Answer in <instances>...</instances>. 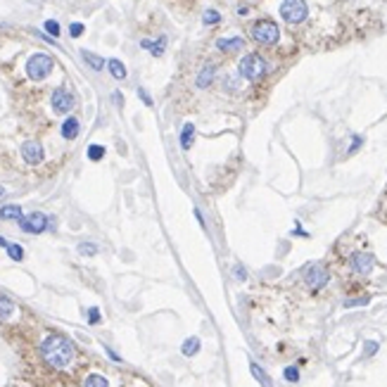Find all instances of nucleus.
I'll list each match as a JSON object with an SVG mask.
<instances>
[{
	"label": "nucleus",
	"mask_w": 387,
	"mask_h": 387,
	"mask_svg": "<svg viewBox=\"0 0 387 387\" xmlns=\"http://www.w3.org/2000/svg\"><path fill=\"white\" fill-rule=\"evenodd\" d=\"M238 71H240V76H245L247 81H259V78L266 74V62H264V57H259V55H254V53H249V55H245V57L240 60Z\"/></svg>",
	"instance_id": "7ed1b4c3"
},
{
	"label": "nucleus",
	"mask_w": 387,
	"mask_h": 387,
	"mask_svg": "<svg viewBox=\"0 0 387 387\" xmlns=\"http://www.w3.org/2000/svg\"><path fill=\"white\" fill-rule=\"evenodd\" d=\"M193 138H195V126L193 124H186L183 126V131H181V147L188 150V147L193 145Z\"/></svg>",
	"instance_id": "aec40b11"
},
{
	"label": "nucleus",
	"mask_w": 387,
	"mask_h": 387,
	"mask_svg": "<svg viewBox=\"0 0 387 387\" xmlns=\"http://www.w3.org/2000/svg\"><path fill=\"white\" fill-rule=\"evenodd\" d=\"M307 15H309V8H307L304 0H283V5H280V17H283L287 24L304 22Z\"/></svg>",
	"instance_id": "39448f33"
},
{
	"label": "nucleus",
	"mask_w": 387,
	"mask_h": 387,
	"mask_svg": "<svg viewBox=\"0 0 387 387\" xmlns=\"http://www.w3.org/2000/svg\"><path fill=\"white\" fill-rule=\"evenodd\" d=\"M359 145H361V138H354V143H352V147H349V152H354Z\"/></svg>",
	"instance_id": "f704fd0d"
},
{
	"label": "nucleus",
	"mask_w": 387,
	"mask_h": 387,
	"mask_svg": "<svg viewBox=\"0 0 387 387\" xmlns=\"http://www.w3.org/2000/svg\"><path fill=\"white\" fill-rule=\"evenodd\" d=\"M50 102H53V109L57 112V114H67V112H71L74 105H76L74 95H71L67 88H55Z\"/></svg>",
	"instance_id": "0eeeda50"
},
{
	"label": "nucleus",
	"mask_w": 387,
	"mask_h": 387,
	"mask_svg": "<svg viewBox=\"0 0 387 387\" xmlns=\"http://www.w3.org/2000/svg\"><path fill=\"white\" fill-rule=\"evenodd\" d=\"M22 157L26 164H40L43 162V147L38 145V143H33V140H29V143H24L22 145Z\"/></svg>",
	"instance_id": "9d476101"
},
{
	"label": "nucleus",
	"mask_w": 387,
	"mask_h": 387,
	"mask_svg": "<svg viewBox=\"0 0 387 387\" xmlns=\"http://www.w3.org/2000/svg\"><path fill=\"white\" fill-rule=\"evenodd\" d=\"M107 354L112 356V359H114V361H121V359H119V354H114V352H112V349H107Z\"/></svg>",
	"instance_id": "c9c22d12"
},
{
	"label": "nucleus",
	"mask_w": 387,
	"mask_h": 387,
	"mask_svg": "<svg viewBox=\"0 0 387 387\" xmlns=\"http://www.w3.org/2000/svg\"><path fill=\"white\" fill-rule=\"evenodd\" d=\"M368 302V297H361V299H347L345 307H359V304H366Z\"/></svg>",
	"instance_id": "72a5a7b5"
},
{
	"label": "nucleus",
	"mask_w": 387,
	"mask_h": 387,
	"mask_svg": "<svg viewBox=\"0 0 387 387\" xmlns=\"http://www.w3.org/2000/svg\"><path fill=\"white\" fill-rule=\"evenodd\" d=\"M349 264H352V271L354 273H359V276H368V273L373 271V266H375V259H373V254L356 252V254L349 259Z\"/></svg>",
	"instance_id": "1a4fd4ad"
},
{
	"label": "nucleus",
	"mask_w": 387,
	"mask_h": 387,
	"mask_svg": "<svg viewBox=\"0 0 387 387\" xmlns=\"http://www.w3.org/2000/svg\"><path fill=\"white\" fill-rule=\"evenodd\" d=\"M15 314V302L8 294H0V318H10Z\"/></svg>",
	"instance_id": "6ab92c4d"
},
{
	"label": "nucleus",
	"mask_w": 387,
	"mask_h": 387,
	"mask_svg": "<svg viewBox=\"0 0 387 387\" xmlns=\"http://www.w3.org/2000/svg\"><path fill=\"white\" fill-rule=\"evenodd\" d=\"M328 278H330V273L325 271V266H321V264H311L309 269H307V273H304L307 285L314 287V290H321L328 283Z\"/></svg>",
	"instance_id": "6e6552de"
},
{
	"label": "nucleus",
	"mask_w": 387,
	"mask_h": 387,
	"mask_svg": "<svg viewBox=\"0 0 387 387\" xmlns=\"http://www.w3.org/2000/svg\"><path fill=\"white\" fill-rule=\"evenodd\" d=\"M88 323H100V309H98V307H91V309H88Z\"/></svg>",
	"instance_id": "c85d7f7f"
},
{
	"label": "nucleus",
	"mask_w": 387,
	"mask_h": 387,
	"mask_svg": "<svg viewBox=\"0 0 387 387\" xmlns=\"http://www.w3.org/2000/svg\"><path fill=\"white\" fill-rule=\"evenodd\" d=\"M46 31L50 33L53 38H55V36H60V24L55 22V19H48V22H46Z\"/></svg>",
	"instance_id": "cd10ccee"
},
{
	"label": "nucleus",
	"mask_w": 387,
	"mask_h": 387,
	"mask_svg": "<svg viewBox=\"0 0 387 387\" xmlns=\"http://www.w3.org/2000/svg\"><path fill=\"white\" fill-rule=\"evenodd\" d=\"M83 387H109V385H107V380L102 378V375H88Z\"/></svg>",
	"instance_id": "4be33fe9"
},
{
	"label": "nucleus",
	"mask_w": 387,
	"mask_h": 387,
	"mask_svg": "<svg viewBox=\"0 0 387 387\" xmlns=\"http://www.w3.org/2000/svg\"><path fill=\"white\" fill-rule=\"evenodd\" d=\"M78 254H83V256L98 254V245H93V242H81V245H78Z\"/></svg>",
	"instance_id": "5701e85b"
},
{
	"label": "nucleus",
	"mask_w": 387,
	"mask_h": 387,
	"mask_svg": "<svg viewBox=\"0 0 387 387\" xmlns=\"http://www.w3.org/2000/svg\"><path fill=\"white\" fill-rule=\"evenodd\" d=\"M102 157H105V147L102 145H91L88 147V159L98 162V159H102Z\"/></svg>",
	"instance_id": "393cba45"
},
{
	"label": "nucleus",
	"mask_w": 387,
	"mask_h": 387,
	"mask_svg": "<svg viewBox=\"0 0 387 387\" xmlns=\"http://www.w3.org/2000/svg\"><path fill=\"white\" fill-rule=\"evenodd\" d=\"M140 48L150 50V53L155 55V57H162V55H164V48H166V36H159L155 43H152V40H147V38H143V40H140Z\"/></svg>",
	"instance_id": "9b49d317"
},
{
	"label": "nucleus",
	"mask_w": 387,
	"mask_h": 387,
	"mask_svg": "<svg viewBox=\"0 0 387 387\" xmlns=\"http://www.w3.org/2000/svg\"><path fill=\"white\" fill-rule=\"evenodd\" d=\"M217 48L219 50H224V53H235V50H242V48H245V40H242L240 36H235V38H219Z\"/></svg>",
	"instance_id": "f8f14e48"
},
{
	"label": "nucleus",
	"mask_w": 387,
	"mask_h": 387,
	"mask_svg": "<svg viewBox=\"0 0 387 387\" xmlns=\"http://www.w3.org/2000/svg\"><path fill=\"white\" fill-rule=\"evenodd\" d=\"M5 249H8L10 259H15V262H22V259H24V249L19 247V245H12V242H10V245H8Z\"/></svg>",
	"instance_id": "b1692460"
},
{
	"label": "nucleus",
	"mask_w": 387,
	"mask_h": 387,
	"mask_svg": "<svg viewBox=\"0 0 387 387\" xmlns=\"http://www.w3.org/2000/svg\"><path fill=\"white\" fill-rule=\"evenodd\" d=\"M202 22L209 24V26H211V24H219V22H221V15H219L217 10H207V12L202 15Z\"/></svg>",
	"instance_id": "bb28decb"
},
{
	"label": "nucleus",
	"mask_w": 387,
	"mask_h": 387,
	"mask_svg": "<svg viewBox=\"0 0 387 387\" xmlns=\"http://www.w3.org/2000/svg\"><path fill=\"white\" fill-rule=\"evenodd\" d=\"M48 221H50V219H48L43 211H31L29 217H22V219H19V228H22L24 233H33V235H36V233H43V231H46V228H48Z\"/></svg>",
	"instance_id": "423d86ee"
},
{
	"label": "nucleus",
	"mask_w": 387,
	"mask_h": 387,
	"mask_svg": "<svg viewBox=\"0 0 387 387\" xmlns=\"http://www.w3.org/2000/svg\"><path fill=\"white\" fill-rule=\"evenodd\" d=\"M69 33H71V36H74V38H78V36L83 33V24L74 22V24H71V26H69Z\"/></svg>",
	"instance_id": "c756f323"
},
{
	"label": "nucleus",
	"mask_w": 387,
	"mask_h": 387,
	"mask_svg": "<svg viewBox=\"0 0 387 387\" xmlns=\"http://www.w3.org/2000/svg\"><path fill=\"white\" fill-rule=\"evenodd\" d=\"M81 57H83V62L91 67V69H95V71H100L102 67H105V60L102 57H98V55H93V53H88V50H81Z\"/></svg>",
	"instance_id": "f3484780"
},
{
	"label": "nucleus",
	"mask_w": 387,
	"mask_h": 387,
	"mask_svg": "<svg viewBox=\"0 0 387 387\" xmlns=\"http://www.w3.org/2000/svg\"><path fill=\"white\" fill-rule=\"evenodd\" d=\"M40 354L55 368H67L74 361L76 349H74L71 340H67L64 335H48L43 345H40Z\"/></svg>",
	"instance_id": "f257e3e1"
},
{
	"label": "nucleus",
	"mask_w": 387,
	"mask_h": 387,
	"mask_svg": "<svg viewBox=\"0 0 387 387\" xmlns=\"http://www.w3.org/2000/svg\"><path fill=\"white\" fill-rule=\"evenodd\" d=\"M138 98H140L143 102H145L147 107H152V98H150V95H147L145 91H143V88H138Z\"/></svg>",
	"instance_id": "7c9ffc66"
},
{
	"label": "nucleus",
	"mask_w": 387,
	"mask_h": 387,
	"mask_svg": "<svg viewBox=\"0 0 387 387\" xmlns=\"http://www.w3.org/2000/svg\"><path fill=\"white\" fill-rule=\"evenodd\" d=\"M55 67V60L50 55L46 53H36L29 57V62H26V76L31 78V81H43V78L53 71Z\"/></svg>",
	"instance_id": "f03ea898"
},
{
	"label": "nucleus",
	"mask_w": 387,
	"mask_h": 387,
	"mask_svg": "<svg viewBox=\"0 0 387 387\" xmlns=\"http://www.w3.org/2000/svg\"><path fill=\"white\" fill-rule=\"evenodd\" d=\"M107 69H109V74H112L116 81L126 78V67L119 62V60H107Z\"/></svg>",
	"instance_id": "a211bd4d"
},
{
	"label": "nucleus",
	"mask_w": 387,
	"mask_h": 387,
	"mask_svg": "<svg viewBox=\"0 0 387 387\" xmlns=\"http://www.w3.org/2000/svg\"><path fill=\"white\" fill-rule=\"evenodd\" d=\"M252 38L256 43H262V46H276L280 38V31L271 19H262V22H256L252 26Z\"/></svg>",
	"instance_id": "20e7f679"
},
{
	"label": "nucleus",
	"mask_w": 387,
	"mask_h": 387,
	"mask_svg": "<svg viewBox=\"0 0 387 387\" xmlns=\"http://www.w3.org/2000/svg\"><path fill=\"white\" fill-rule=\"evenodd\" d=\"M214 76H217V69H214V67H204V69L197 74V81H195V83H197V88H207V85L214 81Z\"/></svg>",
	"instance_id": "2eb2a0df"
},
{
	"label": "nucleus",
	"mask_w": 387,
	"mask_h": 387,
	"mask_svg": "<svg viewBox=\"0 0 387 387\" xmlns=\"http://www.w3.org/2000/svg\"><path fill=\"white\" fill-rule=\"evenodd\" d=\"M233 276H235L238 280H245V278H247V273H245V269H242V266H235V269H233Z\"/></svg>",
	"instance_id": "2f4dec72"
},
{
	"label": "nucleus",
	"mask_w": 387,
	"mask_h": 387,
	"mask_svg": "<svg viewBox=\"0 0 387 387\" xmlns=\"http://www.w3.org/2000/svg\"><path fill=\"white\" fill-rule=\"evenodd\" d=\"M249 371H252L254 380H256V382H259V385H262V387H273L271 378H269V375L264 373V368H262V366H259V364H254V361H252V364H249Z\"/></svg>",
	"instance_id": "4468645a"
},
{
	"label": "nucleus",
	"mask_w": 387,
	"mask_h": 387,
	"mask_svg": "<svg viewBox=\"0 0 387 387\" xmlns=\"http://www.w3.org/2000/svg\"><path fill=\"white\" fill-rule=\"evenodd\" d=\"M283 378H285L287 382H297V380H299V368H297V366H287L285 371H283Z\"/></svg>",
	"instance_id": "a878e982"
},
{
	"label": "nucleus",
	"mask_w": 387,
	"mask_h": 387,
	"mask_svg": "<svg viewBox=\"0 0 387 387\" xmlns=\"http://www.w3.org/2000/svg\"><path fill=\"white\" fill-rule=\"evenodd\" d=\"M3 193H5V190H3V188H0V195H3Z\"/></svg>",
	"instance_id": "4c0bfd02"
},
{
	"label": "nucleus",
	"mask_w": 387,
	"mask_h": 387,
	"mask_svg": "<svg viewBox=\"0 0 387 387\" xmlns=\"http://www.w3.org/2000/svg\"><path fill=\"white\" fill-rule=\"evenodd\" d=\"M0 217L5 219V221H19L24 214H22V207L19 204H8V207L0 209Z\"/></svg>",
	"instance_id": "dca6fc26"
},
{
	"label": "nucleus",
	"mask_w": 387,
	"mask_h": 387,
	"mask_svg": "<svg viewBox=\"0 0 387 387\" xmlns=\"http://www.w3.org/2000/svg\"><path fill=\"white\" fill-rule=\"evenodd\" d=\"M8 245H10V242L5 240V238H3V235H0V247H8Z\"/></svg>",
	"instance_id": "e433bc0d"
},
{
	"label": "nucleus",
	"mask_w": 387,
	"mask_h": 387,
	"mask_svg": "<svg viewBox=\"0 0 387 387\" xmlns=\"http://www.w3.org/2000/svg\"><path fill=\"white\" fill-rule=\"evenodd\" d=\"M181 352H183L186 356H195L197 352H200V340H197V337H188V340L183 342Z\"/></svg>",
	"instance_id": "412c9836"
},
{
	"label": "nucleus",
	"mask_w": 387,
	"mask_h": 387,
	"mask_svg": "<svg viewBox=\"0 0 387 387\" xmlns=\"http://www.w3.org/2000/svg\"><path fill=\"white\" fill-rule=\"evenodd\" d=\"M78 131H81V126H78V119H74V116H69L62 124V138L67 140H74L78 136Z\"/></svg>",
	"instance_id": "ddd939ff"
},
{
	"label": "nucleus",
	"mask_w": 387,
	"mask_h": 387,
	"mask_svg": "<svg viewBox=\"0 0 387 387\" xmlns=\"http://www.w3.org/2000/svg\"><path fill=\"white\" fill-rule=\"evenodd\" d=\"M375 352H378V342H371V340H368V342H366V354L371 356V354H375Z\"/></svg>",
	"instance_id": "473e14b6"
}]
</instances>
